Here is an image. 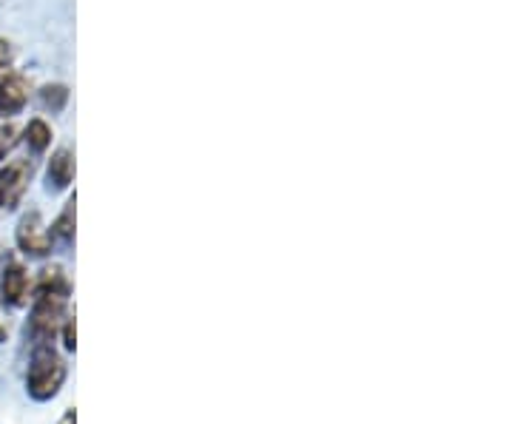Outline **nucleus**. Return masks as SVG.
<instances>
[{
  "label": "nucleus",
  "instance_id": "obj_1",
  "mask_svg": "<svg viewBox=\"0 0 512 424\" xmlns=\"http://www.w3.org/2000/svg\"><path fill=\"white\" fill-rule=\"evenodd\" d=\"M69 294H72V285L60 265L40 271L32 316H29V328H26V336H32L35 345H49L55 339L60 322L66 319Z\"/></svg>",
  "mask_w": 512,
  "mask_h": 424
},
{
  "label": "nucleus",
  "instance_id": "obj_2",
  "mask_svg": "<svg viewBox=\"0 0 512 424\" xmlns=\"http://www.w3.org/2000/svg\"><path fill=\"white\" fill-rule=\"evenodd\" d=\"M66 362L55 353L52 345H35L32 362L26 370V393L35 402H49L55 399L63 382H66Z\"/></svg>",
  "mask_w": 512,
  "mask_h": 424
},
{
  "label": "nucleus",
  "instance_id": "obj_3",
  "mask_svg": "<svg viewBox=\"0 0 512 424\" xmlns=\"http://www.w3.org/2000/svg\"><path fill=\"white\" fill-rule=\"evenodd\" d=\"M32 180V160H15L0 168V211H12L23 200Z\"/></svg>",
  "mask_w": 512,
  "mask_h": 424
},
{
  "label": "nucleus",
  "instance_id": "obj_4",
  "mask_svg": "<svg viewBox=\"0 0 512 424\" xmlns=\"http://www.w3.org/2000/svg\"><path fill=\"white\" fill-rule=\"evenodd\" d=\"M15 240H18L20 251L29 254V257H46V254H52V237H49L46 225L40 220V211H29V214L20 217Z\"/></svg>",
  "mask_w": 512,
  "mask_h": 424
},
{
  "label": "nucleus",
  "instance_id": "obj_5",
  "mask_svg": "<svg viewBox=\"0 0 512 424\" xmlns=\"http://www.w3.org/2000/svg\"><path fill=\"white\" fill-rule=\"evenodd\" d=\"M0 294H3V302L12 305V308L26 305V299H29V271L20 265L18 259L6 262L3 277H0Z\"/></svg>",
  "mask_w": 512,
  "mask_h": 424
},
{
  "label": "nucleus",
  "instance_id": "obj_6",
  "mask_svg": "<svg viewBox=\"0 0 512 424\" xmlns=\"http://www.w3.org/2000/svg\"><path fill=\"white\" fill-rule=\"evenodd\" d=\"M29 103V80L20 72L0 74V114H18Z\"/></svg>",
  "mask_w": 512,
  "mask_h": 424
},
{
  "label": "nucleus",
  "instance_id": "obj_7",
  "mask_svg": "<svg viewBox=\"0 0 512 424\" xmlns=\"http://www.w3.org/2000/svg\"><path fill=\"white\" fill-rule=\"evenodd\" d=\"M49 188H55V191H60V188H66V185L72 183L74 177V160L72 154L63 148V151H57L55 157L49 160Z\"/></svg>",
  "mask_w": 512,
  "mask_h": 424
},
{
  "label": "nucleus",
  "instance_id": "obj_8",
  "mask_svg": "<svg viewBox=\"0 0 512 424\" xmlns=\"http://www.w3.org/2000/svg\"><path fill=\"white\" fill-rule=\"evenodd\" d=\"M49 237H52V242L60 240V242H66V245L74 240V200H69V205L63 208V214L55 220L52 231H49Z\"/></svg>",
  "mask_w": 512,
  "mask_h": 424
},
{
  "label": "nucleus",
  "instance_id": "obj_9",
  "mask_svg": "<svg viewBox=\"0 0 512 424\" xmlns=\"http://www.w3.org/2000/svg\"><path fill=\"white\" fill-rule=\"evenodd\" d=\"M26 143L32 151H46L49 143H52V129L43 123V120H29V126H26Z\"/></svg>",
  "mask_w": 512,
  "mask_h": 424
},
{
  "label": "nucleus",
  "instance_id": "obj_10",
  "mask_svg": "<svg viewBox=\"0 0 512 424\" xmlns=\"http://www.w3.org/2000/svg\"><path fill=\"white\" fill-rule=\"evenodd\" d=\"M15 146H18V129L12 123H0V163Z\"/></svg>",
  "mask_w": 512,
  "mask_h": 424
},
{
  "label": "nucleus",
  "instance_id": "obj_11",
  "mask_svg": "<svg viewBox=\"0 0 512 424\" xmlns=\"http://www.w3.org/2000/svg\"><path fill=\"white\" fill-rule=\"evenodd\" d=\"M69 100V92H66V86H49V89H43V103L46 106H52L55 111L63 109V103Z\"/></svg>",
  "mask_w": 512,
  "mask_h": 424
},
{
  "label": "nucleus",
  "instance_id": "obj_12",
  "mask_svg": "<svg viewBox=\"0 0 512 424\" xmlns=\"http://www.w3.org/2000/svg\"><path fill=\"white\" fill-rule=\"evenodd\" d=\"M63 348H66V351H74V348H77V333H74V316H66V319H63Z\"/></svg>",
  "mask_w": 512,
  "mask_h": 424
},
{
  "label": "nucleus",
  "instance_id": "obj_13",
  "mask_svg": "<svg viewBox=\"0 0 512 424\" xmlns=\"http://www.w3.org/2000/svg\"><path fill=\"white\" fill-rule=\"evenodd\" d=\"M12 63V49L6 40H0V72H6V66Z\"/></svg>",
  "mask_w": 512,
  "mask_h": 424
},
{
  "label": "nucleus",
  "instance_id": "obj_14",
  "mask_svg": "<svg viewBox=\"0 0 512 424\" xmlns=\"http://www.w3.org/2000/svg\"><path fill=\"white\" fill-rule=\"evenodd\" d=\"M6 339H9V322H6L3 314H0V345H3Z\"/></svg>",
  "mask_w": 512,
  "mask_h": 424
},
{
  "label": "nucleus",
  "instance_id": "obj_15",
  "mask_svg": "<svg viewBox=\"0 0 512 424\" xmlns=\"http://www.w3.org/2000/svg\"><path fill=\"white\" fill-rule=\"evenodd\" d=\"M60 424H77V413H74V410H66V416L60 419Z\"/></svg>",
  "mask_w": 512,
  "mask_h": 424
}]
</instances>
